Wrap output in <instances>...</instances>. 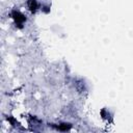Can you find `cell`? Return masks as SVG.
<instances>
[{
    "label": "cell",
    "mask_w": 133,
    "mask_h": 133,
    "mask_svg": "<svg viewBox=\"0 0 133 133\" xmlns=\"http://www.w3.org/2000/svg\"><path fill=\"white\" fill-rule=\"evenodd\" d=\"M12 16H14L12 18L16 20V23L19 24V25H21L25 20H26V18H25L20 11H14V15Z\"/></svg>",
    "instance_id": "obj_1"
},
{
    "label": "cell",
    "mask_w": 133,
    "mask_h": 133,
    "mask_svg": "<svg viewBox=\"0 0 133 133\" xmlns=\"http://www.w3.org/2000/svg\"><path fill=\"white\" fill-rule=\"evenodd\" d=\"M28 7L31 11H34L37 8V3H36L35 0H29L28 1Z\"/></svg>",
    "instance_id": "obj_2"
}]
</instances>
